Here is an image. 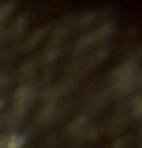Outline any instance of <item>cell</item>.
Instances as JSON below:
<instances>
[{
  "mask_svg": "<svg viewBox=\"0 0 142 148\" xmlns=\"http://www.w3.org/2000/svg\"><path fill=\"white\" fill-rule=\"evenodd\" d=\"M134 115L142 119V97H140V99L136 101V105H134Z\"/></svg>",
  "mask_w": 142,
  "mask_h": 148,
  "instance_id": "277c9868",
  "label": "cell"
},
{
  "mask_svg": "<svg viewBox=\"0 0 142 148\" xmlns=\"http://www.w3.org/2000/svg\"><path fill=\"white\" fill-rule=\"evenodd\" d=\"M138 74V66L136 62H123L121 66L115 68V72L111 74V80L115 82V86L119 90H126V86H130Z\"/></svg>",
  "mask_w": 142,
  "mask_h": 148,
  "instance_id": "6da1fadb",
  "label": "cell"
},
{
  "mask_svg": "<svg viewBox=\"0 0 142 148\" xmlns=\"http://www.w3.org/2000/svg\"><path fill=\"white\" fill-rule=\"evenodd\" d=\"M35 99V86L31 84H23L14 90V97H12V103L14 107H19V109H27Z\"/></svg>",
  "mask_w": 142,
  "mask_h": 148,
  "instance_id": "7a4b0ae2",
  "label": "cell"
},
{
  "mask_svg": "<svg viewBox=\"0 0 142 148\" xmlns=\"http://www.w3.org/2000/svg\"><path fill=\"white\" fill-rule=\"evenodd\" d=\"M27 142V136L21 134V132H12L8 136H2L0 138V148H23Z\"/></svg>",
  "mask_w": 142,
  "mask_h": 148,
  "instance_id": "3957f363",
  "label": "cell"
}]
</instances>
